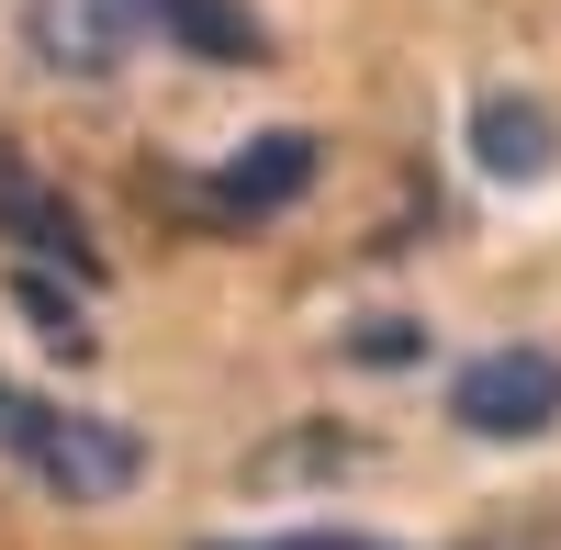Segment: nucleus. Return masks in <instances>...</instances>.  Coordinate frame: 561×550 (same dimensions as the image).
Returning <instances> with one entry per match:
<instances>
[{"label": "nucleus", "mask_w": 561, "mask_h": 550, "mask_svg": "<svg viewBox=\"0 0 561 550\" xmlns=\"http://www.w3.org/2000/svg\"><path fill=\"white\" fill-rule=\"evenodd\" d=\"M0 461L34 472L57 506H113V494L147 483V438L124 416H79V404H45L23 382H0Z\"/></svg>", "instance_id": "nucleus-1"}, {"label": "nucleus", "mask_w": 561, "mask_h": 550, "mask_svg": "<svg viewBox=\"0 0 561 550\" xmlns=\"http://www.w3.org/2000/svg\"><path fill=\"white\" fill-rule=\"evenodd\" d=\"M561 416V359L550 348H483V359H460V382H449V427L460 438H539Z\"/></svg>", "instance_id": "nucleus-2"}, {"label": "nucleus", "mask_w": 561, "mask_h": 550, "mask_svg": "<svg viewBox=\"0 0 561 550\" xmlns=\"http://www.w3.org/2000/svg\"><path fill=\"white\" fill-rule=\"evenodd\" d=\"M314 158H325V147L293 135V124H280V135H248V147L203 180V214H214V225H259V214H280V203H304V192H314Z\"/></svg>", "instance_id": "nucleus-3"}, {"label": "nucleus", "mask_w": 561, "mask_h": 550, "mask_svg": "<svg viewBox=\"0 0 561 550\" xmlns=\"http://www.w3.org/2000/svg\"><path fill=\"white\" fill-rule=\"evenodd\" d=\"M0 237H12L34 270H68V282H102V248H90L79 203L57 192V180H34L23 158H0Z\"/></svg>", "instance_id": "nucleus-4"}, {"label": "nucleus", "mask_w": 561, "mask_h": 550, "mask_svg": "<svg viewBox=\"0 0 561 550\" xmlns=\"http://www.w3.org/2000/svg\"><path fill=\"white\" fill-rule=\"evenodd\" d=\"M23 45H34L57 79H113L124 45H135V12H124V0H34V12H23Z\"/></svg>", "instance_id": "nucleus-5"}, {"label": "nucleus", "mask_w": 561, "mask_h": 550, "mask_svg": "<svg viewBox=\"0 0 561 550\" xmlns=\"http://www.w3.org/2000/svg\"><path fill=\"white\" fill-rule=\"evenodd\" d=\"M472 169L505 180V192L550 180V169H561V124H550V102H528V90H494V102H472Z\"/></svg>", "instance_id": "nucleus-6"}, {"label": "nucleus", "mask_w": 561, "mask_h": 550, "mask_svg": "<svg viewBox=\"0 0 561 550\" xmlns=\"http://www.w3.org/2000/svg\"><path fill=\"white\" fill-rule=\"evenodd\" d=\"M124 12H135V34H169L180 57H225V68L270 57V34H259L248 0H124Z\"/></svg>", "instance_id": "nucleus-7"}, {"label": "nucleus", "mask_w": 561, "mask_h": 550, "mask_svg": "<svg viewBox=\"0 0 561 550\" xmlns=\"http://www.w3.org/2000/svg\"><path fill=\"white\" fill-rule=\"evenodd\" d=\"M12 303H23V314H34V326L57 337L68 359H102V348H90V326H79V303L57 293V270H34V259H23V270H12Z\"/></svg>", "instance_id": "nucleus-8"}, {"label": "nucleus", "mask_w": 561, "mask_h": 550, "mask_svg": "<svg viewBox=\"0 0 561 550\" xmlns=\"http://www.w3.org/2000/svg\"><path fill=\"white\" fill-rule=\"evenodd\" d=\"M415 348H427V337H415L404 314H382V326H348V359H359V371H404Z\"/></svg>", "instance_id": "nucleus-9"}, {"label": "nucleus", "mask_w": 561, "mask_h": 550, "mask_svg": "<svg viewBox=\"0 0 561 550\" xmlns=\"http://www.w3.org/2000/svg\"><path fill=\"white\" fill-rule=\"evenodd\" d=\"M248 550H393V539H359V528H293V539H248Z\"/></svg>", "instance_id": "nucleus-10"}]
</instances>
